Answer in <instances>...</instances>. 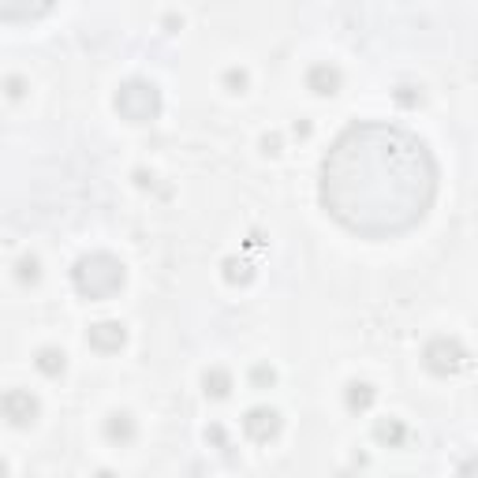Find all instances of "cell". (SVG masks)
<instances>
[{
  "label": "cell",
  "instance_id": "obj_2",
  "mask_svg": "<svg viewBox=\"0 0 478 478\" xmlns=\"http://www.w3.org/2000/svg\"><path fill=\"white\" fill-rule=\"evenodd\" d=\"M123 280H128V270H123V262L113 258V255H82L75 262V270H72V285L82 299H90V303H101V299H113L120 295L123 288Z\"/></svg>",
  "mask_w": 478,
  "mask_h": 478
},
{
  "label": "cell",
  "instance_id": "obj_6",
  "mask_svg": "<svg viewBox=\"0 0 478 478\" xmlns=\"http://www.w3.org/2000/svg\"><path fill=\"white\" fill-rule=\"evenodd\" d=\"M57 8V0H0V20L4 23H30Z\"/></svg>",
  "mask_w": 478,
  "mask_h": 478
},
{
  "label": "cell",
  "instance_id": "obj_16",
  "mask_svg": "<svg viewBox=\"0 0 478 478\" xmlns=\"http://www.w3.org/2000/svg\"><path fill=\"white\" fill-rule=\"evenodd\" d=\"M15 277H20V285H38V280H42L38 258H23L20 265H15Z\"/></svg>",
  "mask_w": 478,
  "mask_h": 478
},
{
  "label": "cell",
  "instance_id": "obj_14",
  "mask_svg": "<svg viewBox=\"0 0 478 478\" xmlns=\"http://www.w3.org/2000/svg\"><path fill=\"white\" fill-rule=\"evenodd\" d=\"M34 366H38L45 378H60L67 363H64V351H60V348H42L38 359H34Z\"/></svg>",
  "mask_w": 478,
  "mask_h": 478
},
{
  "label": "cell",
  "instance_id": "obj_19",
  "mask_svg": "<svg viewBox=\"0 0 478 478\" xmlns=\"http://www.w3.org/2000/svg\"><path fill=\"white\" fill-rule=\"evenodd\" d=\"M262 150L270 153V157H273V153H280V135H265V138H262Z\"/></svg>",
  "mask_w": 478,
  "mask_h": 478
},
{
  "label": "cell",
  "instance_id": "obj_15",
  "mask_svg": "<svg viewBox=\"0 0 478 478\" xmlns=\"http://www.w3.org/2000/svg\"><path fill=\"white\" fill-rule=\"evenodd\" d=\"M224 280H228V285H251V280H255L251 262H243V258H228V262H224Z\"/></svg>",
  "mask_w": 478,
  "mask_h": 478
},
{
  "label": "cell",
  "instance_id": "obj_22",
  "mask_svg": "<svg viewBox=\"0 0 478 478\" xmlns=\"http://www.w3.org/2000/svg\"><path fill=\"white\" fill-rule=\"evenodd\" d=\"M459 471H478V459H467V464L459 467Z\"/></svg>",
  "mask_w": 478,
  "mask_h": 478
},
{
  "label": "cell",
  "instance_id": "obj_12",
  "mask_svg": "<svg viewBox=\"0 0 478 478\" xmlns=\"http://www.w3.org/2000/svg\"><path fill=\"white\" fill-rule=\"evenodd\" d=\"M404 437H407V427H404L400 419H378V427H374V441H378V445L400 449Z\"/></svg>",
  "mask_w": 478,
  "mask_h": 478
},
{
  "label": "cell",
  "instance_id": "obj_5",
  "mask_svg": "<svg viewBox=\"0 0 478 478\" xmlns=\"http://www.w3.org/2000/svg\"><path fill=\"white\" fill-rule=\"evenodd\" d=\"M280 427H285V422H280V411H273V407H251L243 419V434L258 441V445H270L280 434Z\"/></svg>",
  "mask_w": 478,
  "mask_h": 478
},
{
  "label": "cell",
  "instance_id": "obj_21",
  "mask_svg": "<svg viewBox=\"0 0 478 478\" xmlns=\"http://www.w3.org/2000/svg\"><path fill=\"white\" fill-rule=\"evenodd\" d=\"M206 437H209V441H217V445H224V430H221V427H209Z\"/></svg>",
  "mask_w": 478,
  "mask_h": 478
},
{
  "label": "cell",
  "instance_id": "obj_20",
  "mask_svg": "<svg viewBox=\"0 0 478 478\" xmlns=\"http://www.w3.org/2000/svg\"><path fill=\"white\" fill-rule=\"evenodd\" d=\"M8 98H23V79H8Z\"/></svg>",
  "mask_w": 478,
  "mask_h": 478
},
{
  "label": "cell",
  "instance_id": "obj_1",
  "mask_svg": "<svg viewBox=\"0 0 478 478\" xmlns=\"http://www.w3.org/2000/svg\"><path fill=\"white\" fill-rule=\"evenodd\" d=\"M437 199V161L419 135L359 120L336 135L317 172V202L359 239H393L427 221Z\"/></svg>",
  "mask_w": 478,
  "mask_h": 478
},
{
  "label": "cell",
  "instance_id": "obj_18",
  "mask_svg": "<svg viewBox=\"0 0 478 478\" xmlns=\"http://www.w3.org/2000/svg\"><path fill=\"white\" fill-rule=\"evenodd\" d=\"M224 86L232 94H243L247 90V72H239V67H232V72H224Z\"/></svg>",
  "mask_w": 478,
  "mask_h": 478
},
{
  "label": "cell",
  "instance_id": "obj_4",
  "mask_svg": "<svg viewBox=\"0 0 478 478\" xmlns=\"http://www.w3.org/2000/svg\"><path fill=\"white\" fill-rule=\"evenodd\" d=\"M464 363H467V351L456 336H434V341L422 348V366H427L434 378H449L456 370H464Z\"/></svg>",
  "mask_w": 478,
  "mask_h": 478
},
{
  "label": "cell",
  "instance_id": "obj_13",
  "mask_svg": "<svg viewBox=\"0 0 478 478\" xmlns=\"http://www.w3.org/2000/svg\"><path fill=\"white\" fill-rule=\"evenodd\" d=\"M344 404L351 407V411H366L370 404H374V385H366V381H351L344 388Z\"/></svg>",
  "mask_w": 478,
  "mask_h": 478
},
{
  "label": "cell",
  "instance_id": "obj_11",
  "mask_svg": "<svg viewBox=\"0 0 478 478\" xmlns=\"http://www.w3.org/2000/svg\"><path fill=\"white\" fill-rule=\"evenodd\" d=\"M202 388H206L209 400H224L228 393H232V374H228V370H221V366L206 370V374H202Z\"/></svg>",
  "mask_w": 478,
  "mask_h": 478
},
{
  "label": "cell",
  "instance_id": "obj_8",
  "mask_svg": "<svg viewBox=\"0 0 478 478\" xmlns=\"http://www.w3.org/2000/svg\"><path fill=\"white\" fill-rule=\"evenodd\" d=\"M86 341H90V348L101 351V356H113V351L128 344V329H123V322H98L86 333Z\"/></svg>",
  "mask_w": 478,
  "mask_h": 478
},
{
  "label": "cell",
  "instance_id": "obj_10",
  "mask_svg": "<svg viewBox=\"0 0 478 478\" xmlns=\"http://www.w3.org/2000/svg\"><path fill=\"white\" fill-rule=\"evenodd\" d=\"M105 437H109L113 445H128V441H135V419L128 411H113L105 419Z\"/></svg>",
  "mask_w": 478,
  "mask_h": 478
},
{
  "label": "cell",
  "instance_id": "obj_7",
  "mask_svg": "<svg viewBox=\"0 0 478 478\" xmlns=\"http://www.w3.org/2000/svg\"><path fill=\"white\" fill-rule=\"evenodd\" d=\"M38 400H34L27 388H12V393H4V419L12 422V427H30L34 419H38Z\"/></svg>",
  "mask_w": 478,
  "mask_h": 478
},
{
  "label": "cell",
  "instance_id": "obj_9",
  "mask_svg": "<svg viewBox=\"0 0 478 478\" xmlns=\"http://www.w3.org/2000/svg\"><path fill=\"white\" fill-rule=\"evenodd\" d=\"M341 67H333V64H314L310 72H307V90H314L317 98H333L336 90H341Z\"/></svg>",
  "mask_w": 478,
  "mask_h": 478
},
{
  "label": "cell",
  "instance_id": "obj_17",
  "mask_svg": "<svg viewBox=\"0 0 478 478\" xmlns=\"http://www.w3.org/2000/svg\"><path fill=\"white\" fill-rule=\"evenodd\" d=\"M251 385L255 388H273L277 385V370L273 366H255L251 370Z\"/></svg>",
  "mask_w": 478,
  "mask_h": 478
},
{
  "label": "cell",
  "instance_id": "obj_3",
  "mask_svg": "<svg viewBox=\"0 0 478 478\" xmlns=\"http://www.w3.org/2000/svg\"><path fill=\"white\" fill-rule=\"evenodd\" d=\"M116 113L128 123H153L161 116V90L150 79H128L116 90Z\"/></svg>",
  "mask_w": 478,
  "mask_h": 478
}]
</instances>
